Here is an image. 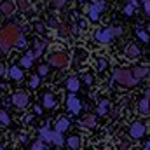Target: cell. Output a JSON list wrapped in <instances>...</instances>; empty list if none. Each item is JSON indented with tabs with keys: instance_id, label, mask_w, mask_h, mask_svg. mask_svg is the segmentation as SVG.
I'll use <instances>...</instances> for the list:
<instances>
[{
	"instance_id": "1",
	"label": "cell",
	"mask_w": 150,
	"mask_h": 150,
	"mask_svg": "<svg viewBox=\"0 0 150 150\" xmlns=\"http://www.w3.org/2000/svg\"><path fill=\"white\" fill-rule=\"evenodd\" d=\"M21 35V28L18 25H7L0 30V51H9L16 45V40Z\"/></svg>"
},
{
	"instance_id": "2",
	"label": "cell",
	"mask_w": 150,
	"mask_h": 150,
	"mask_svg": "<svg viewBox=\"0 0 150 150\" xmlns=\"http://www.w3.org/2000/svg\"><path fill=\"white\" fill-rule=\"evenodd\" d=\"M113 79H115V82H117L119 86H124V87H133V86L138 84V80H136V79L133 77V74H131V68H126V67L117 68L115 74H113Z\"/></svg>"
},
{
	"instance_id": "3",
	"label": "cell",
	"mask_w": 150,
	"mask_h": 150,
	"mask_svg": "<svg viewBox=\"0 0 150 150\" xmlns=\"http://www.w3.org/2000/svg\"><path fill=\"white\" fill-rule=\"evenodd\" d=\"M40 140H42V142H47V143H54L56 147H61V145L65 143L61 133L51 131V129H47V127H42V129H40Z\"/></svg>"
},
{
	"instance_id": "4",
	"label": "cell",
	"mask_w": 150,
	"mask_h": 150,
	"mask_svg": "<svg viewBox=\"0 0 150 150\" xmlns=\"http://www.w3.org/2000/svg\"><path fill=\"white\" fill-rule=\"evenodd\" d=\"M120 33H122V28H103V30L96 32V40L100 44H108V42H112L115 35H120Z\"/></svg>"
},
{
	"instance_id": "5",
	"label": "cell",
	"mask_w": 150,
	"mask_h": 150,
	"mask_svg": "<svg viewBox=\"0 0 150 150\" xmlns=\"http://www.w3.org/2000/svg\"><path fill=\"white\" fill-rule=\"evenodd\" d=\"M49 65L56 67V68H65L68 65V54L65 52H54L49 56Z\"/></svg>"
},
{
	"instance_id": "6",
	"label": "cell",
	"mask_w": 150,
	"mask_h": 150,
	"mask_svg": "<svg viewBox=\"0 0 150 150\" xmlns=\"http://www.w3.org/2000/svg\"><path fill=\"white\" fill-rule=\"evenodd\" d=\"M103 9H105V2H94V4L87 9V18H89L93 23H96V21L100 19V14H101Z\"/></svg>"
},
{
	"instance_id": "7",
	"label": "cell",
	"mask_w": 150,
	"mask_h": 150,
	"mask_svg": "<svg viewBox=\"0 0 150 150\" xmlns=\"http://www.w3.org/2000/svg\"><path fill=\"white\" fill-rule=\"evenodd\" d=\"M28 101H30V98H28V94H26L25 91H16V93L12 94V103H14L18 108H25V107L28 105Z\"/></svg>"
},
{
	"instance_id": "8",
	"label": "cell",
	"mask_w": 150,
	"mask_h": 150,
	"mask_svg": "<svg viewBox=\"0 0 150 150\" xmlns=\"http://www.w3.org/2000/svg\"><path fill=\"white\" fill-rule=\"evenodd\" d=\"M143 134H145V124L143 122H133L131 127H129V136L134 138V140H138Z\"/></svg>"
},
{
	"instance_id": "9",
	"label": "cell",
	"mask_w": 150,
	"mask_h": 150,
	"mask_svg": "<svg viewBox=\"0 0 150 150\" xmlns=\"http://www.w3.org/2000/svg\"><path fill=\"white\" fill-rule=\"evenodd\" d=\"M67 108H68V112L70 113H79L80 112V108H82V103H80V100L77 98V96H68V100H67Z\"/></svg>"
},
{
	"instance_id": "10",
	"label": "cell",
	"mask_w": 150,
	"mask_h": 150,
	"mask_svg": "<svg viewBox=\"0 0 150 150\" xmlns=\"http://www.w3.org/2000/svg\"><path fill=\"white\" fill-rule=\"evenodd\" d=\"M14 11H16V4H14L12 0H4V2H0V12H2L4 16H12Z\"/></svg>"
},
{
	"instance_id": "11",
	"label": "cell",
	"mask_w": 150,
	"mask_h": 150,
	"mask_svg": "<svg viewBox=\"0 0 150 150\" xmlns=\"http://www.w3.org/2000/svg\"><path fill=\"white\" fill-rule=\"evenodd\" d=\"M140 54H142V51H140L138 45H134V44H129V45H127V49H126V56H127V58L134 59V58H138Z\"/></svg>"
},
{
	"instance_id": "12",
	"label": "cell",
	"mask_w": 150,
	"mask_h": 150,
	"mask_svg": "<svg viewBox=\"0 0 150 150\" xmlns=\"http://www.w3.org/2000/svg\"><path fill=\"white\" fill-rule=\"evenodd\" d=\"M42 103H44L45 108H54V107H56V98H54V94H51V93L44 94V96H42Z\"/></svg>"
},
{
	"instance_id": "13",
	"label": "cell",
	"mask_w": 150,
	"mask_h": 150,
	"mask_svg": "<svg viewBox=\"0 0 150 150\" xmlns=\"http://www.w3.org/2000/svg\"><path fill=\"white\" fill-rule=\"evenodd\" d=\"M67 145H68L70 150H79L80 145H82V138H80V136H70V138L67 140Z\"/></svg>"
},
{
	"instance_id": "14",
	"label": "cell",
	"mask_w": 150,
	"mask_h": 150,
	"mask_svg": "<svg viewBox=\"0 0 150 150\" xmlns=\"http://www.w3.org/2000/svg\"><path fill=\"white\" fill-rule=\"evenodd\" d=\"M131 74H133V77L136 80H140V79H143L145 75L149 74V68L147 67H134V68H131Z\"/></svg>"
},
{
	"instance_id": "15",
	"label": "cell",
	"mask_w": 150,
	"mask_h": 150,
	"mask_svg": "<svg viewBox=\"0 0 150 150\" xmlns=\"http://www.w3.org/2000/svg\"><path fill=\"white\" fill-rule=\"evenodd\" d=\"M68 127H70V120H68V119H65V117H61V119L56 122V129H54V131L63 134V131H67Z\"/></svg>"
},
{
	"instance_id": "16",
	"label": "cell",
	"mask_w": 150,
	"mask_h": 150,
	"mask_svg": "<svg viewBox=\"0 0 150 150\" xmlns=\"http://www.w3.org/2000/svg\"><path fill=\"white\" fill-rule=\"evenodd\" d=\"M47 47V42L45 40H35V47H33V56L38 58V56H42V52H44V49Z\"/></svg>"
},
{
	"instance_id": "17",
	"label": "cell",
	"mask_w": 150,
	"mask_h": 150,
	"mask_svg": "<svg viewBox=\"0 0 150 150\" xmlns=\"http://www.w3.org/2000/svg\"><path fill=\"white\" fill-rule=\"evenodd\" d=\"M149 96H150V93H147L145 98H142V101L138 105V110H140L142 115H149Z\"/></svg>"
},
{
	"instance_id": "18",
	"label": "cell",
	"mask_w": 150,
	"mask_h": 150,
	"mask_svg": "<svg viewBox=\"0 0 150 150\" xmlns=\"http://www.w3.org/2000/svg\"><path fill=\"white\" fill-rule=\"evenodd\" d=\"M79 87H80V82H79V79H77V77H70V79L67 80V89H68V91L77 93V91H79Z\"/></svg>"
},
{
	"instance_id": "19",
	"label": "cell",
	"mask_w": 150,
	"mask_h": 150,
	"mask_svg": "<svg viewBox=\"0 0 150 150\" xmlns=\"http://www.w3.org/2000/svg\"><path fill=\"white\" fill-rule=\"evenodd\" d=\"M33 51H28L23 58H21V65H23V68H30L32 67V63H33Z\"/></svg>"
},
{
	"instance_id": "20",
	"label": "cell",
	"mask_w": 150,
	"mask_h": 150,
	"mask_svg": "<svg viewBox=\"0 0 150 150\" xmlns=\"http://www.w3.org/2000/svg\"><path fill=\"white\" fill-rule=\"evenodd\" d=\"M9 75H11V79H14V80H21L23 75H25V72H23L19 67H11V68H9Z\"/></svg>"
},
{
	"instance_id": "21",
	"label": "cell",
	"mask_w": 150,
	"mask_h": 150,
	"mask_svg": "<svg viewBox=\"0 0 150 150\" xmlns=\"http://www.w3.org/2000/svg\"><path fill=\"white\" fill-rule=\"evenodd\" d=\"M86 58H87V52H86V49H75V52H74L75 63H82Z\"/></svg>"
},
{
	"instance_id": "22",
	"label": "cell",
	"mask_w": 150,
	"mask_h": 150,
	"mask_svg": "<svg viewBox=\"0 0 150 150\" xmlns=\"http://www.w3.org/2000/svg\"><path fill=\"white\" fill-rule=\"evenodd\" d=\"M94 124H96V117H94V115H91V113H89V115H86V117L82 119V126H84V127H93Z\"/></svg>"
},
{
	"instance_id": "23",
	"label": "cell",
	"mask_w": 150,
	"mask_h": 150,
	"mask_svg": "<svg viewBox=\"0 0 150 150\" xmlns=\"http://www.w3.org/2000/svg\"><path fill=\"white\" fill-rule=\"evenodd\" d=\"M107 110H108V101H107V100L100 101V105H98V113H100V115H105Z\"/></svg>"
},
{
	"instance_id": "24",
	"label": "cell",
	"mask_w": 150,
	"mask_h": 150,
	"mask_svg": "<svg viewBox=\"0 0 150 150\" xmlns=\"http://www.w3.org/2000/svg\"><path fill=\"white\" fill-rule=\"evenodd\" d=\"M58 35L61 38L68 37L70 35V26H58Z\"/></svg>"
},
{
	"instance_id": "25",
	"label": "cell",
	"mask_w": 150,
	"mask_h": 150,
	"mask_svg": "<svg viewBox=\"0 0 150 150\" xmlns=\"http://www.w3.org/2000/svg\"><path fill=\"white\" fill-rule=\"evenodd\" d=\"M16 5H18L21 11H28V9H30V4H28V0H16Z\"/></svg>"
},
{
	"instance_id": "26",
	"label": "cell",
	"mask_w": 150,
	"mask_h": 150,
	"mask_svg": "<svg viewBox=\"0 0 150 150\" xmlns=\"http://www.w3.org/2000/svg\"><path fill=\"white\" fill-rule=\"evenodd\" d=\"M16 47H19V49L26 47V38H25V35H23V33H21V35L18 37V40H16Z\"/></svg>"
},
{
	"instance_id": "27",
	"label": "cell",
	"mask_w": 150,
	"mask_h": 150,
	"mask_svg": "<svg viewBox=\"0 0 150 150\" xmlns=\"http://www.w3.org/2000/svg\"><path fill=\"white\" fill-rule=\"evenodd\" d=\"M49 74V67L47 65H40L38 67V77H44V75Z\"/></svg>"
},
{
	"instance_id": "28",
	"label": "cell",
	"mask_w": 150,
	"mask_h": 150,
	"mask_svg": "<svg viewBox=\"0 0 150 150\" xmlns=\"http://www.w3.org/2000/svg\"><path fill=\"white\" fill-rule=\"evenodd\" d=\"M107 65H108V61H107L105 58H100V59H98V70H101V72H103V70L107 68Z\"/></svg>"
},
{
	"instance_id": "29",
	"label": "cell",
	"mask_w": 150,
	"mask_h": 150,
	"mask_svg": "<svg viewBox=\"0 0 150 150\" xmlns=\"http://www.w3.org/2000/svg\"><path fill=\"white\" fill-rule=\"evenodd\" d=\"M0 122L2 124H5V126H9V115H7V112H0Z\"/></svg>"
},
{
	"instance_id": "30",
	"label": "cell",
	"mask_w": 150,
	"mask_h": 150,
	"mask_svg": "<svg viewBox=\"0 0 150 150\" xmlns=\"http://www.w3.org/2000/svg\"><path fill=\"white\" fill-rule=\"evenodd\" d=\"M138 37L142 38L143 42H149V33H147L143 28H140V30H138Z\"/></svg>"
},
{
	"instance_id": "31",
	"label": "cell",
	"mask_w": 150,
	"mask_h": 150,
	"mask_svg": "<svg viewBox=\"0 0 150 150\" xmlns=\"http://www.w3.org/2000/svg\"><path fill=\"white\" fill-rule=\"evenodd\" d=\"M51 4H52V7H56V9H61V7H65L67 0H52Z\"/></svg>"
},
{
	"instance_id": "32",
	"label": "cell",
	"mask_w": 150,
	"mask_h": 150,
	"mask_svg": "<svg viewBox=\"0 0 150 150\" xmlns=\"http://www.w3.org/2000/svg\"><path fill=\"white\" fill-rule=\"evenodd\" d=\"M30 86H32V87H38V86H40V77H38V75H33V77H32Z\"/></svg>"
},
{
	"instance_id": "33",
	"label": "cell",
	"mask_w": 150,
	"mask_h": 150,
	"mask_svg": "<svg viewBox=\"0 0 150 150\" xmlns=\"http://www.w3.org/2000/svg\"><path fill=\"white\" fill-rule=\"evenodd\" d=\"M32 150H44V142H42V140H37V142L33 143Z\"/></svg>"
},
{
	"instance_id": "34",
	"label": "cell",
	"mask_w": 150,
	"mask_h": 150,
	"mask_svg": "<svg viewBox=\"0 0 150 150\" xmlns=\"http://www.w3.org/2000/svg\"><path fill=\"white\" fill-rule=\"evenodd\" d=\"M133 12H134V7H133L131 4H127V5L124 7V14H127V16H131Z\"/></svg>"
},
{
	"instance_id": "35",
	"label": "cell",
	"mask_w": 150,
	"mask_h": 150,
	"mask_svg": "<svg viewBox=\"0 0 150 150\" xmlns=\"http://www.w3.org/2000/svg\"><path fill=\"white\" fill-rule=\"evenodd\" d=\"M143 11H145V14H147V16L150 14V2H149V0H143Z\"/></svg>"
},
{
	"instance_id": "36",
	"label": "cell",
	"mask_w": 150,
	"mask_h": 150,
	"mask_svg": "<svg viewBox=\"0 0 150 150\" xmlns=\"http://www.w3.org/2000/svg\"><path fill=\"white\" fill-rule=\"evenodd\" d=\"M82 80H84L86 84H93V75H91V74H86L84 77H82Z\"/></svg>"
},
{
	"instance_id": "37",
	"label": "cell",
	"mask_w": 150,
	"mask_h": 150,
	"mask_svg": "<svg viewBox=\"0 0 150 150\" xmlns=\"http://www.w3.org/2000/svg\"><path fill=\"white\" fill-rule=\"evenodd\" d=\"M80 30H79V26H70V33H74V35H77Z\"/></svg>"
},
{
	"instance_id": "38",
	"label": "cell",
	"mask_w": 150,
	"mask_h": 150,
	"mask_svg": "<svg viewBox=\"0 0 150 150\" xmlns=\"http://www.w3.org/2000/svg\"><path fill=\"white\" fill-rule=\"evenodd\" d=\"M49 25H51V26H52V28H58V26H59V25H58V21H56V19H49Z\"/></svg>"
},
{
	"instance_id": "39",
	"label": "cell",
	"mask_w": 150,
	"mask_h": 150,
	"mask_svg": "<svg viewBox=\"0 0 150 150\" xmlns=\"http://www.w3.org/2000/svg\"><path fill=\"white\" fill-rule=\"evenodd\" d=\"M119 150H129V143H120L119 145Z\"/></svg>"
},
{
	"instance_id": "40",
	"label": "cell",
	"mask_w": 150,
	"mask_h": 150,
	"mask_svg": "<svg viewBox=\"0 0 150 150\" xmlns=\"http://www.w3.org/2000/svg\"><path fill=\"white\" fill-rule=\"evenodd\" d=\"M35 28H37V32H44V28H45V26H44L42 23H37V25H35Z\"/></svg>"
},
{
	"instance_id": "41",
	"label": "cell",
	"mask_w": 150,
	"mask_h": 150,
	"mask_svg": "<svg viewBox=\"0 0 150 150\" xmlns=\"http://www.w3.org/2000/svg\"><path fill=\"white\" fill-rule=\"evenodd\" d=\"M127 2H129V4H131V5H133L134 9H136V7H138V4H140L138 0H127Z\"/></svg>"
},
{
	"instance_id": "42",
	"label": "cell",
	"mask_w": 150,
	"mask_h": 150,
	"mask_svg": "<svg viewBox=\"0 0 150 150\" xmlns=\"http://www.w3.org/2000/svg\"><path fill=\"white\" fill-rule=\"evenodd\" d=\"M33 112L37 113V115H40V113H42V108H40V107H35V108H33Z\"/></svg>"
},
{
	"instance_id": "43",
	"label": "cell",
	"mask_w": 150,
	"mask_h": 150,
	"mask_svg": "<svg viewBox=\"0 0 150 150\" xmlns=\"http://www.w3.org/2000/svg\"><path fill=\"white\" fill-rule=\"evenodd\" d=\"M2 75H5V67H4V65H0V77H2Z\"/></svg>"
},
{
	"instance_id": "44",
	"label": "cell",
	"mask_w": 150,
	"mask_h": 150,
	"mask_svg": "<svg viewBox=\"0 0 150 150\" xmlns=\"http://www.w3.org/2000/svg\"><path fill=\"white\" fill-rule=\"evenodd\" d=\"M142 150H150V145H149V143H145V147H143Z\"/></svg>"
},
{
	"instance_id": "45",
	"label": "cell",
	"mask_w": 150,
	"mask_h": 150,
	"mask_svg": "<svg viewBox=\"0 0 150 150\" xmlns=\"http://www.w3.org/2000/svg\"><path fill=\"white\" fill-rule=\"evenodd\" d=\"M80 2H86V0H80Z\"/></svg>"
},
{
	"instance_id": "46",
	"label": "cell",
	"mask_w": 150,
	"mask_h": 150,
	"mask_svg": "<svg viewBox=\"0 0 150 150\" xmlns=\"http://www.w3.org/2000/svg\"><path fill=\"white\" fill-rule=\"evenodd\" d=\"M0 150H4V149H2V147H0Z\"/></svg>"
},
{
	"instance_id": "47",
	"label": "cell",
	"mask_w": 150,
	"mask_h": 150,
	"mask_svg": "<svg viewBox=\"0 0 150 150\" xmlns=\"http://www.w3.org/2000/svg\"><path fill=\"white\" fill-rule=\"evenodd\" d=\"M107 150H112V149H107Z\"/></svg>"
}]
</instances>
